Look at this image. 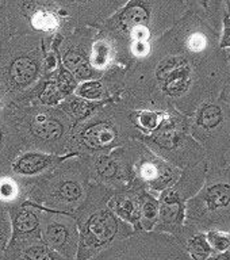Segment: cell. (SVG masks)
I'll use <instances>...</instances> for the list:
<instances>
[{
  "mask_svg": "<svg viewBox=\"0 0 230 260\" xmlns=\"http://www.w3.org/2000/svg\"><path fill=\"white\" fill-rule=\"evenodd\" d=\"M203 3H205V6H206V3H207V0H203Z\"/></svg>",
  "mask_w": 230,
  "mask_h": 260,
  "instance_id": "cell-38",
  "label": "cell"
},
{
  "mask_svg": "<svg viewBox=\"0 0 230 260\" xmlns=\"http://www.w3.org/2000/svg\"><path fill=\"white\" fill-rule=\"evenodd\" d=\"M75 27L103 26L123 6L121 0H58Z\"/></svg>",
  "mask_w": 230,
  "mask_h": 260,
  "instance_id": "cell-14",
  "label": "cell"
},
{
  "mask_svg": "<svg viewBox=\"0 0 230 260\" xmlns=\"http://www.w3.org/2000/svg\"><path fill=\"white\" fill-rule=\"evenodd\" d=\"M7 210L11 221V239L4 252L7 255V259H10L22 248L42 240L41 239L42 209L26 201L18 206L10 207Z\"/></svg>",
  "mask_w": 230,
  "mask_h": 260,
  "instance_id": "cell-13",
  "label": "cell"
},
{
  "mask_svg": "<svg viewBox=\"0 0 230 260\" xmlns=\"http://www.w3.org/2000/svg\"><path fill=\"white\" fill-rule=\"evenodd\" d=\"M206 260H230V252H221L218 255L209 256Z\"/></svg>",
  "mask_w": 230,
  "mask_h": 260,
  "instance_id": "cell-33",
  "label": "cell"
},
{
  "mask_svg": "<svg viewBox=\"0 0 230 260\" xmlns=\"http://www.w3.org/2000/svg\"><path fill=\"white\" fill-rule=\"evenodd\" d=\"M0 260H8L7 255H6V252L0 251Z\"/></svg>",
  "mask_w": 230,
  "mask_h": 260,
  "instance_id": "cell-35",
  "label": "cell"
},
{
  "mask_svg": "<svg viewBox=\"0 0 230 260\" xmlns=\"http://www.w3.org/2000/svg\"><path fill=\"white\" fill-rule=\"evenodd\" d=\"M121 2H122V3H123V4H125L126 2H127V0H121Z\"/></svg>",
  "mask_w": 230,
  "mask_h": 260,
  "instance_id": "cell-37",
  "label": "cell"
},
{
  "mask_svg": "<svg viewBox=\"0 0 230 260\" xmlns=\"http://www.w3.org/2000/svg\"><path fill=\"white\" fill-rule=\"evenodd\" d=\"M166 110H132V121L140 134H150L157 129Z\"/></svg>",
  "mask_w": 230,
  "mask_h": 260,
  "instance_id": "cell-21",
  "label": "cell"
},
{
  "mask_svg": "<svg viewBox=\"0 0 230 260\" xmlns=\"http://www.w3.org/2000/svg\"><path fill=\"white\" fill-rule=\"evenodd\" d=\"M7 107V103H6V101H4V98L2 96V93H0V111L3 109H6Z\"/></svg>",
  "mask_w": 230,
  "mask_h": 260,
  "instance_id": "cell-34",
  "label": "cell"
},
{
  "mask_svg": "<svg viewBox=\"0 0 230 260\" xmlns=\"http://www.w3.org/2000/svg\"><path fill=\"white\" fill-rule=\"evenodd\" d=\"M184 247L194 260H206L209 256L213 255V248L207 241L206 236L203 235L192 236L187 244H184Z\"/></svg>",
  "mask_w": 230,
  "mask_h": 260,
  "instance_id": "cell-24",
  "label": "cell"
},
{
  "mask_svg": "<svg viewBox=\"0 0 230 260\" xmlns=\"http://www.w3.org/2000/svg\"><path fill=\"white\" fill-rule=\"evenodd\" d=\"M30 178L8 174L0 176V203L7 209L27 201Z\"/></svg>",
  "mask_w": 230,
  "mask_h": 260,
  "instance_id": "cell-19",
  "label": "cell"
},
{
  "mask_svg": "<svg viewBox=\"0 0 230 260\" xmlns=\"http://www.w3.org/2000/svg\"><path fill=\"white\" fill-rule=\"evenodd\" d=\"M184 221V205L183 197L174 187L167 188L158 195V218L153 232L168 233L180 237Z\"/></svg>",
  "mask_w": 230,
  "mask_h": 260,
  "instance_id": "cell-15",
  "label": "cell"
},
{
  "mask_svg": "<svg viewBox=\"0 0 230 260\" xmlns=\"http://www.w3.org/2000/svg\"><path fill=\"white\" fill-rule=\"evenodd\" d=\"M144 188H118L111 191L109 198V207L114 214L119 217L133 228L136 232H144L141 228V191Z\"/></svg>",
  "mask_w": 230,
  "mask_h": 260,
  "instance_id": "cell-17",
  "label": "cell"
},
{
  "mask_svg": "<svg viewBox=\"0 0 230 260\" xmlns=\"http://www.w3.org/2000/svg\"><path fill=\"white\" fill-rule=\"evenodd\" d=\"M129 145L132 150V183L129 187L160 194L176 184L179 171L172 164L153 153L138 140L129 141Z\"/></svg>",
  "mask_w": 230,
  "mask_h": 260,
  "instance_id": "cell-9",
  "label": "cell"
},
{
  "mask_svg": "<svg viewBox=\"0 0 230 260\" xmlns=\"http://www.w3.org/2000/svg\"><path fill=\"white\" fill-rule=\"evenodd\" d=\"M158 218V197L149 190L141 191V228L144 232H153Z\"/></svg>",
  "mask_w": 230,
  "mask_h": 260,
  "instance_id": "cell-22",
  "label": "cell"
},
{
  "mask_svg": "<svg viewBox=\"0 0 230 260\" xmlns=\"http://www.w3.org/2000/svg\"><path fill=\"white\" fill-rule=\"evenodd\" d=\"M222 119V111L218 106H205L199 113L198 123L205 129H211L218 125Z\"/></svg>",
  "mask_w": 230,
  "mask_h": 260,
  "instance_id": "cell-27",
  "label": "cell"
},
{
  "mask_svg": "<svg viewBox=\"0 0 230 260\" xmlns=\"http://www.w3.org/2000/svg\"><path fill=\"white\" fill-rule=\"evenodd\" d=\"M11 239V221L7 207L0 203V251H6Z\"/></svg>",
  "mask_w": 230,
  "mask_h": 260,
  "instance_id": "cell-28",
  "label": "cell"
},
{
  "mask_svg": "<svg viewBox=\"0 0 230 260\" xmlns=\"http://www.w3.org/2000/svg\"><path fill=\"white\" fill-rule=\"evenodd\" d=\"M109 102L111 101H87V99L79 98L75 93H72V95L64 98V101L61 102L58 107H61L69 117L72 118L75 121V126H76L77 123L87 119L95 110H97L106 103H109Z\"/></svg>",
  "mask_w": 230,
  "mask_h": 260,
  "instance_id": "cell-20",
  "label": "cell"
},
{
  "mask_svg": "<svg viewBox=\"0 0 230 260\" xmlns=\"http://www.w3.org/2000/svg\"><path fill=\"white\" fill-rule=\"evenodd\" d=\"M206 202L210 209L217 210L230 203V187L226 184H215L206 192Z\"/></svg>",
  "mask_w": 230,
  "mask_h": 260,
  "instance_id": "cell-26",
  "label": "cell"
},
{
  "mask_svg": "<svg viewBox=\"0 0 230 260\" xmlns=\"http://www.w3.org/2000/svg\"><path fill=\"white\" fill-rule=\"evenodd\" d=\"M174 11L172 0H127L97 28L113 45L117 65L127 69L149 54L167 28Z\"/></svg>",
  "mask_w": 230,
  "mask_h": 260,
  "instance_id": "cell-1",
  "label": "cell"
},
{
  "mask_svg": "<svg viewBox=\"0 0 230 260\" xmlns=\"http://www.w3.org/2000/svg\"><path fill=\"white\" fill-rule=\"evenodd\" d=\"M68 156L71 154L56 156L40 150H23L12 162L11 172L23 178H36L64 161Z\"/></svg>",
  "mask_w": 230,
  "mask_h": 260,
  "instance_id": "cell-18",
  "label": "cell"
},
{
  "mask_svg": "<svg viewBox=\"0 0 230 260\" xmlns=\"http://www.w3.org/2000/svg\"><path fill=\"white\" fill-rule=\"evenodd\" d=\"M2 3H3V0H0V6H2Z\"/></svg>",
  "mask_w": 230,
  "mask_h": 260,
  "instance_id": "cell-39",
  "label": "cell"
},
{
  "mask_svg": "<svg viewBox=\"0 0 230 260\" xmlns=\"http://www.w3.org/2000/svg\"><path fill=\"white\" fill-rule=\"evenodd\" d=\"M96 32L95 27H76L53 41L61 64L72 73L79 84L103 76V73L97 72L91 65V50Z\"/></svg>",
  "mask_w": 230,
  "mask_h": 260,
  "instance_id": "cell-10",
  "label": "cell"
},
{
  "mask_svg": "<svg viewBox=\"0 0 230 260\" xmlns=\"http://www.w3.org/2000/svg\"><path fill=\"white\" fill-rule=\"evenodd\" d=\"M8 260H64L56 252H53L46 244L40 240L22 248Z\"/></svg>",
  "mask_w": 230,
  "mask_h": 260,
  "instance_id": "cell-23",
  "label": "cell"
},
{
  "mask_svg": "<svg viewBox=\"0 0 230 260\" xmlns=\"http://www.w3.org/2000/svg\"><path fill=\"white\" fill-rule=\"evenodd\" d=\"M138 134L132 121V110L121 102L111 101L73 127L67 152L80 156L111 152L137 140Z\"/></svg>",
  "mask_w": 230,
  "mask_h": 260,
  "instance_id": "cell-5",
  "label": "cell"
},
{
  "mask_svg": "<svg viewBox=\"0 0 230 260\" xmlns=\"http://www.w3.org/2000/svg\"><path fill=\"white\" fill-rule=\"evenodd\" d=\"M89 184L85 156L71 154L48 172L30 178L27 202L72 215L87 198Z\"/></svg>",
  "mask_w": 230,
  "mask_h": 260,
  "instance_id": "cell-4",
  "label": "cell"
},
{
  "mask_svg": "<svg viewBox=\"0 0 230 260\" xmlns=\"http://www.w3.org/2000/svg\"><path fill=\"white\" fill-rule=\"evenodd\" d=\"M23 150L11 109L6 107L0 111V176L11 172L12 162Z\"/></svg>",
  "mask_w": 230,
  "mask_h": 260,
  "instance_id": "cell-16",
  "label": "cell"
},
{
  "mask_svg": "<svg viewBox=\"0 0 230 260\" xmlns=\"http://www.w3.org/2000/svg\"><path fill=\"white\" fill-rule=\"evenodd\" d=\"M91 260H194L180 239L168 233L136 232Z\"/></svg>",
  "mask_w": 230,
  "mask_h": 260,
  "instance_id": "cell-8",
  "label": "cell"
},
{
  "mask_svg": "<svg viewBox=\"0 0 230 260\" xmlns=\"http://www.w3.org/2000/svg\"><path fill=\"white\" fill-rule=\"evenodd\" d=\"M52 45L42 36H12L0 49V93L7 107L46 76Z\"/></svg>",
  "mask_w": 230,
  "mask_h": 260,
  "instance_id": "cell-2",
  "label": "cell"
},
{
  "mask_svg": "<svg viewBox=\"0 0 230 260\" xmlns=\"http://www.w3.org/2000/svg\"><path fill=\"white\" fill-rule=\"evenodd\" d=\"M227 10H229V12H227V15H230V0H227Z\"/></svg>",
  "mask_w": 230,
  "mask_h": 260,
  "instance_id": "cell-36",
  "label": "cell"
},
{
  "mask_svg": "<svg viewBox=\"0 0 230 260\" xmlns=\"http://www.w3.org/2000/svg\"><path fill=\"white\" fill-rule=\"evenodd\" d=\"M41 239L64 260H75L79 248V231L73 215L42 209Z\"/></svg>",
  "mask_w": 230,
  "mask_h": 260,
  "instance_id": "cell-12",
  "label": "cell"
},
{
  "mask_svg": "<svg viewBox=\"0 0 230 260\" xmlns=\"http://www.w3.org/2000/svg\"><path fill=\"white\" fill-rule=\"evenodd\" d=\"M221 48H230V15L225 16L223 20V34L221 40Z\"/></svg>",
  "mask_w": 230,
  "mask_h": 260,
  "instance_id": "cell-32",
  "label": "cell"
},
{
  "mask_svg": "<svg viewBox=\"0 0 230 260\" xmlns=\"http://www.w3.org/2000/svg\"><path fill=\"white\" fill-rule=\"evenodd\" d=\"M207 241L213 248V251L225 252L230 248V236L219 233V232H209L206 236Z\"/></svg>",
  "mask_w": 230,
  "mask_h": 260,
  "instance_id": "cell-29",
  "label": "cell"
},
{
  "mask_svg": "<svg viewBox=\"0 0 230 260\" xmlns=\"http://www.w3.org/2000/svg\"><path fill=\"white\" fill-rule=\"evenodd\" d=\"M54 80H56V84L58 87V91L64 98L72 95L75 92V89L77 88V85H79V81L75 79V76L65 68L64 65L61 64L60 58H58V64H57Z\"/></svg>",
  "mask_w": 230,
  "mask_h": 260,
  "instance_id": "cell-25",
  "label": "cell"
},
{
  "mask_svg": "<svg viewBox=\"0 0 230 260\" xmlns=\"http://www.w3.org/2000/svg\"><path fill=\"white\" fill-rule=\"evenodd\" d=\"M89 182L113 190L126 188L132 183V150L129 142L105 153L85 156Z\"/></svg>",
  "mask_w": 230,
  "mask_h": 260,
  "instance_id": "cell-11",
  "label": "cell"
},
{
  "mask_svg": "<svg viewBox=\"0 0 230 260\" xmlns=\"http://www.w3.org/2000/svg\"><path fill=\"white\" fill-rule=\"evenodd\" d=\"M11 36H42L54 41L76 28L58 0H3Z\"/></svg>",
  "mask_w": 230,
  "mask_h": 260,
  "instance_id": "cell-7",
  "label": "cell"
},
{
  "mask_svg": "<svg viewBox=\"0 0 230 260\" xmlns=\"http://www.w3.org/2000/svg\"><path fill=\"white\" fill-rule=\"evenodd\" d=\"M184 45H186L188 52L201 53L203 49L206 48L207 40L205 34H202V32H190L187 36L186 41H184Z\"/></svg>",
  "mask_w": 230,
  "mask_h": 260,
  "instance_id": "cell-30",
  "label": "cell"
},
{
  "mask_svg": "<svg viewBox=\"0 0 230 260\" xmlns=\"http://www.w3.org/2000/svg\"><path fill=\"white\" fill-rule=\"evenodd\" d=\"M11 37V30H10L7 16H6V12L3 10V6H0V49L7 44Z\"/></svg>",
  "mask_w": 230,
  "mask_h": 260,
  "instance_id": "cell-31",
  "label": "cell"
},
{
  "mask_svg": "<svg viewBox=\"0 0 230 260\" xmlns=\"http://www.w3.org/2000/svg\"><path fill=\"white\" fill-rule=\"evenodd\" d=\"M113 188L91 183L87 198L73 213L79 231L75 260H91L101 252L134 233L129 223L114 214L107 205Z\"/></svg>",
  "mask_w": 230,
  "mask_h": 260,
  "instance_id": "cell-3",
  "label": "cell"
},
{
  "mask_svg": "<svg viewBox=\"0 0 230 260\" xmlns=\"http://www.w3.org/2000/svg\"><path fill=\"white\" fill-rule=\"evenodd\" d=\"M8 107L12 111L24 150H40L56 156L68 154L67 149L75 121L61 107L37 103Z\"/></svg>",
  "mask_w": 230,
  "mask_h": 260,
  "instance_id": "cell-6",
  "label": "cell"
}]
</instances>
